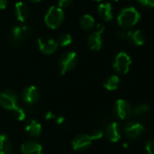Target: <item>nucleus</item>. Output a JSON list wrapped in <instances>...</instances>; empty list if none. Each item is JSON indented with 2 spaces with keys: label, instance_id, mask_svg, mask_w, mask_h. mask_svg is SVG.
<instances>
[{
  "label": "nucleus",
  "instance_id": "34",
  "mask_svg": "<svg viewBox=\"0 0 154 154\" xmlns=\"http://www.w3.org/2000/svg\"><path fill=\"white\" fill-rule=\"evenodd\" d=\"M111 1H113V2H117L118 0H111Z\"/></svg>",
  "mask_w": 154,
  "mask_h": 154
},
{
  "label": "nucleus",
  "instance_id": "20",
  "mask_svg": "<svg viewBox=\"0 0 154 154\" xmlns=\"http://www.w3.org/2000/svg\"><path fill=\"white\" fill-rule=\"evenodd\" d=\"M79 25L84 31H90L95 27V19L90 14H85L81 17Z\"/></svg>",
  "mask_w": 154,
  "mask_h": 154
},
{
  "label": "nucleus",
  "instance_id": "14",
  "mask_svg": "<svg viewBox=\"0 0 154 154\" xmlns=\"http://www.w3.org/2000/svg\"><path fill=\"white\" fill-rule=\"evenodd\" d=\"M23 154H43L42 146L36 141H28L22 144Z\"/></svg>",
  "mask_w": 154,
  "mask_h": 154
},
{
  "label": "nucleus",
  "instance_id": "35",
  "mask_svg": "<svg viewBox=\"0 0 154 154\" xmlns=\"http://www.w3.org/2000/svg\"><path fill=\"white\" fill-rule=\"evenodd\" d=\"M94 1H97V2H99V1H102V0H94Z\"/></svg>",
  "mask_w": 154,
  "mask_h": 154
},
{
  "label": "nucleus",
  "instance_id": "9",
  "mask_svg": "<svg viewBox=\"0 0 154 154\" xmlns=\"http://www.w3.org/2000/svg\"><path fill=\"white\" fill-rule=\"evenodd\" d=\"M105 31V26L101 23L97 24L94 32H92L87 40L88 47L93 51H99L102 47V33Z\"/></svg>",
  "mask_w": 154,
  "mask_h": 154
},
{
  "label": "nucleus",
  "instance_id": "4",
  "mask_svg": "<svg viewBox=\"0 0 154 154\" xmlns=\"http://www.w3.org/2000/svg\"><path fill=\"white\" fill-rule=\"evenodd\" d=\"M78 64V56L77 53L74 51H68L64 53L59 61V67L60 73L62 75L71 71L76 68Z\"/></svg>",
  "mask_w": 154,
  "mask_h": 154
},
{
  "label": "nucleus",
  "instance_id": "32",
  "mask_svg": "<svg viewBox=\"0 0 154 154\" xmlns=\"http://www.w3.org/2000/svg\"><path fill=\"white\" fill-rule=\"evenodd\" d=\"M54 118H55V116H54V115L51 112H48L47 113V115H46V119L47 120H51V119H54Z\"/></svg>",
  "mask_w": 154,
  "mask_h": 154
},
{
  "label": "nucleus",
  "instance_id": "24",
  "mask_svg": "<svg viewBox=\"0 0 154 154\" xmlns=\"http://www.w3.org/2000/svg\"><path fill=\"white\" fill-rule=\"evenodd\" d=\"M12 112L14 113V116H15L19 121H23V120L26 118V116H27L26 111H25L23 107H21V106H18L15 109H14Z\"/></svg>",
  "mask_w": 154,
  "mask_h": 154
},
{
  "label": "nucleus",
  "instance_id": "18",
  "mask_svg": "<svg viewBox=\"0 0 154 154\" xmlns=\"http://www.w3.org/2000/svg\"><path fill=\"white\" fill-rule=\"evenodd\" d=\"M97 12L99 16L104 20V21H110L113 18V9L112 5L110 3H104L99 5L97 8Z\"/></svg>",
  "mask_w": 154,
  "mask_h": 154
},
{
  "label": "nucleus",
  "instance_id": "11",
  "mask_svg": "<svg viewBox=\"0 0 154 154\" xmlns=\"http://www.w3.org/2000/svg\"><path fill=\"white\" fill-rule=\"evenodd\" d=\"M92 139L90 137L89 134H80L79 135H77L71 144H72V148L77 151V152H83L86 151L87 149H88V147L91 145L92 143Z\"/></svg>",
  "mask_w": 154,
  "mask_h": 154
},
{
  "label": "nucleus",
  "instance_id": "13",
  "mask_svg": "<svg viewBox=\"0 0 154 154\" xmlns=\"http://www.w3.org/2000/svg\"><path fill=\"white\" fill-rule=\"evenodd\" d=\"M22 97H23V100L26 104H30V105L35 104L40 99V91L34 86L27 87L23 90V92L22 94Z\"/></svg>",
  "mask_w": 154,
  "mask_h": 154
},
{
  "label": "nucleus",
  "instance_id": "10",
  "mask_svg": "<svg viewBox=\"0 0 154 154\" xmlns=\"http://www.w3.org/2000/svg\"><path fill=\"white\" fill-rule=\"evenodd\" d=\"M58 43L52 38L42 36L38 39V48L44 54H52L56 51Z\"/></svg>",
  "mask_w": 154,
  "mask_h": 154
},
{
  "label": "nucleus",
  "instance_id": "17",
  "mask_svg": "<svg viewBox=\"0 0 154 154\" xmlns=\"http://www.w3.org/2000/svg\"><path fill=\"white\" fill-rule=\"evenodd\" d=\"M25 131L30 136L38 137L42 134V125L38 121L32 119L25 125Z\"/></svg>",
  "mask_w": 154,
  "mask_h": 154
},
{
  "label": "nucleus",
  "instance_id": "19",
  "mask_svg": "<svg viewBox=\"0 0 154 154\" xmlns=\"http://www.w3.org/2000/svg\"><path fill=\"white\" fill-rule=\"evenodd\" d=\"M12 142L6 134H0V154H10L12 152Z\"/></svg>",
  "mask_w": 154,
  "mask_h": 154
},
{
  "label": "nucleus",
  "instance_id": "5",
  "mask_svg": "<svg viewBox=\"0 0 154 154\" xmlns=\"http://www.w3.org/2000/svg\"><path fill=\"white\" fill-rule=\"evenodd\" d=\"M18 103L19 97L14 91L11 89H6L0 92V106L3 108L13 111L19 106Z\"/></svg>",
  "mask_w": 154,
  "mask_h": 154
},
{
  "label": "nucleus",
  "instance_id": "3",
  "mask_svg": "<svg viewBox=\"0 0 154 154\" xmlns=\"http://www.w3.org/2000/svg\"><path fill=\"white\" fill-rule=\"evenodd\" d=\"M64 19L63 10L57 6H51L45 15V23L51 29L58 28Z\"/></svg>",
  "mask_w": 154,
  "mask_h": 154
},
{
  "label": "nucleus",
  "instance_id": "1",
  "mask_svg": "<svg viewBox=\"0 0 154 154\" xmlns=\"http://www.w3.org/2000/svg\"><path fill=\"white\" fill-rule=\"evenodd\" d=\"M141 19V14L138 10L133 6L123 8L117 16V23L118 24L124 28H131L134 26Z\"/></svg>",
  "mask_w": 154,
  "mask_h": 154
},
{
  "label": "nucleus",
  "instance_id": "29",
  "mask_svg": "<svg viewBox=\"0 0 154 154\" xmlns=\"http://www.w3.org/2000/svg\"><path fill=\"white\" fill-rule=\"evenodd\" d=\"M73 0H59V6L60 8H66L69 7L72 4Z\"/></svg>",
  "mask_w": 154,
  "mask_h": 154
},
{
  "label": "nucleus",
  "instance_id": "2",
  "mask_svg": "<svg viewBox=\"0 0 154 154\" xmlns=\"http://www.w3.org/2000/svg\"><path fill=\"white\" fill-rule=\"evenodd\" d=\"M32 28L28 25H17L11 29L9 39L13 45L21 46L32 35Z\"/></svg>",
  "mask_w": 154,
  "mask_h": 154
},
{
  "label": "nucleus",
  "instance_id": "28",
  "mask_svg": "<svg viewBox=\"0 0 154 154\" xmlns=\"http://www.w3.org/2000/svg\"><path fill=\"white\" fill-rule=\"evenodd\" d=\"M140 5L144 7H154V0H137Z\"/></svg>",
  "mask_w": 154,
  "mask_h": 154
},
{
  "label": "nucleus",
  "instance_id": "8",
  "mask_svg": "<svg viewBox=\"0 0 154 154\" xmlns=\"http://www.w3.org/2000/svg\"><path fill=\"white\" fill-rule=\"evenodd\" d=\"M114 113L118 118L126 120L134 115V109L127 101L124 99H118L114 106Z\"/></svg>",
  "mask_w": 154,
  "mask_h": 154
},
{
  "label": "nucleus",
  "instance_id": "12",
  "mask_svg": "<svg viewBox=\"0 0 154 154\" xmlns=\"http://www.w3.org/2000/svg\"><path fill=\"white\" fill-rule=\"evenodd\" d=\"M106 138L112 142V143H116L120 140L122 136V130L118 123L116 122H112L108 124L106 127Z\"/></svg>",
  "mask_w": 154,
  "mask_h": 154
},
{
  "label": "nucleus",
  "instance_id": "22",
  "mask_svg": "<svg viewBox=\"0 0 154 154\" xmlns=\"http://www.w3.org/2000/svg\"><path fill=\"white\" fill-rule=\"evenodd\" d=\"M150 111H151L150 106L146 104H143V105L137 106L134 109V115L138 118H144L150 114Z\"/></svg>",
  "mask_w": 154,
  "mask_h": 154
},
{
  "label": "nucleus",
  "instance_id": "15",
  "mask_svg": "<svg viewBox=\"0 0 154 154\" xmlns=\"http://www.w3.org/2000/svg\"><path fill=\"white\" fill-rule=\"evenodd\" d=\"M126 40L135 46H142L145 42V37L140 30H128Z\"/></svg>",
  "mask_w": 154,
  "mask_h": 154
},
{
  "label": "nucleus",
  "instance_id": "31",
  "mask_svg": "<svg viewBox=\"0 0 154 154\" xmlns=\"http://www.w3.org/2000/svg\"><path fill=\"white\" fill-rule=\"evenodd\" d=\"M7 5V0H0V10H3Z\"/></svg>",
  "mask_w": 154,
  "mask_h": 154
},
{
  "label": "nucleus",
  "instance_id": "26",
  "mask_svg": "<svg viewBox=\"0 0 154 154\" xmlns=\"http://www.w3.org/2000/svg\"><path fill=\"white\" fill-rule=\"evenodd\" d=\"M103 136H104V133H103V131L100 130V129H95V130L91 133V134H90V137H91V139H92L93 141H94V140H99V139H101Z\"/></svg>",
  "mask_w": 154,
  "mask_h": 154
},
{
  "label": "nucleus",
  "instance_id": "25",
  "mask_svg": "<svg viewBox=\"0 0 154 154\" xmlns=\"http://www.w3.org/2000/svg\"><path fill=\"white\" fill-rule=\"evenodd\" d=\"M55 123L56 125L60 127V128H63L65 129L66 127L69 126V123L67 121V119L63 116H59V117H55Z\"/></svg>",
  "mask_w": 154,
  "mask_h": 154
},
{
  "label": "nucleus",
  "instance_id": "30",
  "mask_svg": "<svg viewBox=\"0 0 154 154\" xmlns=\"http://www.w3.org/2000/svg\"><path fill=\"white\" fill-rule=\"evenodd\" d=\"M127 31L126 29H121L119 31H117L116 32V35L119 39H122V40H126V36H127Z\"/></svg>",
  "mask_w": 154,
  "mask_h": 154
},
{
  "label": "nucleus",
  "instance_id": "27",
  "mask_svg": "<svg viewBox=\"0 0 154 154\" xmlns=\"http://www.w3.org/2000/svg\"><path fill=\"white\" fill-rule=\"evenodd\" d=\"M145 152L146 154H154V139L150 140L145 144Z\"/></svg>",
  "mask_w": 154,
  "mask_h": 154
},
{
  "label": "nucleus",
  "instance_id": "23",
  "mask_svg": "<svg viewBox=\"0 0 154 154\" xmlns=\"http://www.w3.org/2000/svg\"><path fill=\"white\" fill-rule=\"evenodd\" d=\"M72 42V37L69 33H62L58 37L57 43L60 46H68Z\"/></svg>",
  "mask_w": 154,
  "mask_h": 154
},
{
  "label": "nucleus",
  "instance_id": "16",
  "mask_svg": "<svg viewBox=\"0 0 154 154\" xmlns=\"http://www.w3.org/2000/svg\"><path fill=\"white\" fill-rule=\"evenodd\" d=\"M14 14L18 21L24 22L29 16V8L23 2H17L14 5Z\"/></svg>",
  "mask_w": 154,
  "mask_h": 154
},
{
  "label": "nucleus",
  "instance_id": "33",
  "mask_svg": "<svg viewBox=\"0 0 154 154\" xmlns=\"http://www.w3.org/2000/svg\"><path fill=\"white\" fill-rule=\"evenodd\" d=\"M29 1H31L32 3H38V2H40L41 0H29Z\"/></svg>",
  "mask_w": 154,
  "mask_h": 154
},
{
  "label": "nucleus",
  "instance_id": "7",
  "mask_svg": "<svg viewBox=\"0 0 154 154\" xmlns=\"http://www.w3.org/2000/svg\"><path fill=\"white\" fill-rule=\"evenodd\" d=\"M144 132H145L144 126L137 121H129L125 125L123 128L124 134L127 138L132 140L138 139L144 134Z\"/></svg>",
  "mask_w": 154,
  "mask_h": 154
},
{
  "label": "nucleus",
  "instance_id": "6",
  "mask_svg": "<svg viewBox=\"0 0 154 154\" xmlns=\"http://www.w3.org/2000/svg\"><path fill=\"white\" fill-rule=\"evenodd\" d=\"M131 64H132L131 57L126 52L121 51L115 58L114 69L118 74L125 75V74L128 73Z\"/></svg>",
  "mask_w": 154,
  "mask_h": 154
},
{
  "label": "nucleus",
  "instance_id": "21",
  "mask_svg": "<svg viewBox=\"0 0 154 154\" xmlns=\"http://www.w3.org/2000/svg\"><path fill=\"white\" fill-rule=\"evenodd\" d=\"M119 84H120L119 78L116 75H112L109 78H107L106 80L104 82V87L109 91H114L118 88Z\"/></svg>",
  "mask_w": 154,
  "mask_h": 154
}]
</instances>
